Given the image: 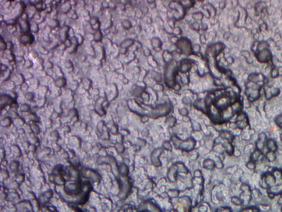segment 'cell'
<instances>
[{
  "mask_svg": "<svg viewBox=\"0 0 282 212\" xmlns=\"http://www.w3.org/2000/svg\"><path fill=\"white\" fill-rule=\"evenodd\" d=\"M260 186L265 190L271 198L282 195V170L273 168L261 177Z\"/></svg>",
  "mask_w": 282,
  "mask_h": 212,
  "instance_id": "1",
  "label": "cell"
},
{
  "mask_svg": "<svg viewBox=\"0 0 282 212\" xmlns=\"http://www.w3.org/2000/svg\"><path fill=\"white\" fill-rule=\"evenodd\" d=\"M176 71V66L175 62L174 61L170 62L165 70V79H166L167 85L169 87H172L174 85Z\"/></svg>",
  "mask_w": 282,
  "mask_h": 212,
  "instance_id": "2",
  "label": "cell"
},
{
  "mask_svg": "<svg viewBox=\"0 0 282 212\" xmlns=\"http://www.w3.org/2000/svg\"><path fill=\"white\" fill-rule=\"evenodd\" d=\"M241 190L242 192L241 196L242 203H244L245 204H248L251 198V190L250 187L247 183H244L242 185Z\"/></svg>",
  "mask_w": 282,
  "mask_h": 212,
  "instance_id": "3",
  "label": "cell"
},
{
  "mask_svg": "<svg viewBox=\"0 0 282 212\" xmlns=\"http://www.w3.org/2000/svg\"><path fill=\"white\" fill-rule=\"evenodd\" d=\"M177 46L184 54L187 55L191 54L192 51L191 44L187 39H184L182 38L180 40H179L177 42Z\"/></svg>",
  "mask_w": 282,
  "mask_h": 212,
  "instance_id": "4",
  "label": "cell"
},
{
  "mask_svg": "<svg viewBox=\"0 0 282 212\" xmlns=\"http://www.w3.org/2000/svg\"><path fill=\"white\" fill-rule=\"evenodd\" d=\"M267 137L265 133H261L258 135V139L255 143V149L263 151V149L266 146Z\"/></svg>",
  "mask_w": 282,
  "mask_h": 212,
  "instance_id": "5",
  "label": "cell"
},
{
  "mask_svg": "<svg viewBox=\"0 0 282 212\" xmlns=\"http://www.w3.org/2000/svg\"><path fill=\"white\" fill-rule=\"evenodd\" d=\"M181 142V144L176 145V146H177L178 149H182L183 150L190 151L192 150L195 144V142L192 139H190L184 142Z\"/></svg>",
  "mask_w": 282,
  "mask_h": 212,
  "instance_id": "6",
  "label": "cell"
},
{
  "mask_svg": "<svg viewBox=\"0 0 282 212\" xmlns=\"http://www.w3.org/2000/svg\"><path fill=\"white\" fill-rule=\"evenodd\" d=\"M265 158V155L263 153V151L259 150L258 149H255L251 155L250 156V160L256 162L257 161H261Z\"/></svg>",
  "mask_w": 282,
  "mask_h": 212,
  "instance_id": "7",
  "label": "cell"
},
{
  "mask_svg": "<svg viewBox=\"0 0 282 212\" xmlns=\"http://www.w3.org/2000/svg\"><path fill=\"white\" fill-rule=\"evenodd\" d=\"M266 147L268 151L276 153L278 150V146L277 142L273 139H268L267 140L266 143Z\"/></svg>",
  "mask_w": 282,
  "mask_h": 212,
  "instance_id": "8",
  "label": "cell"
},
{
  "mask_svg": "<svg viewBox=\"0 0 282 212\" xmlns=\"http://www.w3.org/2000/svg\"><path fill=\"white\" fill-rule=\"evenodd\" d=\"M237 125L238 128L241 129H245L247 126V121L246 118V116H245L244 114H240L239 117L238 118Z\"/></svg>",
  "mask_w": 282,
  "mask_h": 212,
  "instance_id": "9",
  "label": "cell"
},
{
  "mask_svg": "<svg viewBox=\"0 0 282 212\" xmlns=\"http://www.w3.org/2000/svg\"><path fill=\"white\" fill-rule=\"evenodd\" d=\"M265 158L269 162H272V161H274L275 159L276 158V153H273V152L267 151V153L265 155Z\"/></svg>",
  "mask_w": 282,
  "mask_h": 212,
  "instance_id": "10",
  "label": "cell"
},
{
  "mask_svg": "<svg viewBox=\"0 0 282 212\" xmlns=\"http://www.w3.org/2000/svg\"><path fill=\"white\" fill-rule=\"evenodd\" d=\"M180 67H181L180 70H181V72L186 73L188 70L190 69V65L188 62H186V63H184Z\"/></svg>",
  "mask_w": 282,
  "mask_h": 212,
  "instance_id": "11",
  "label": "cell"
},
{
  "mask_svg": "<svg viewBox=\"0 0 282 212\" xmlns=\"http://www.w3.org/2000/svg\"><path fill=\"white\" fill-rule=\"evenodd\" d=\"M231 201H232V202L234 203V204L237 205V206H240L242 204V202L241 199L240 198H239L238 197H233L232 199H231Z\"/></svg>",
  "mask_w": 282,
  "mask_h": 212,
  "instance_id": "12",
  "label": "cell"
},
{
  "mask_svg": "<svg viewBox=\"0 0 282 212\" xmlns=\"http://www.w3.org/2000/svg\"><path fill=\"white\" fill-rule=\"evenodd\" d=\"M246 167L249 169L254 170L255 169L256 167V162L250 160L246 164Z\"/></svg>",
  "mask_w": 282,
  "mask_h": 212,
  "instance_id": "13",
  "label": "cell"
},
{
  "mask_svg": "<svg viewBox=\"0 0 282 212\" xmlns=\"http://www.w3.org/2000/svg\"><path fill=\"white\" fill-rule=\"evenodd\" d=\"M275 122L278 126H280V128H282V114L278 116L277 118H276Z\"/></svg>",
  "mask_w": 282,
  "mask_h": 212,
  "instance_id": "14",
  "label": "cell"
},
{
  "mask_svg": "<svg viewBox=\"0 0 282 212\" xmlns=\"http://www.w3.org/2000/svg\"><path fill=\"white\" fill-rule=\"evenodd\" d=\"M194 18L195 19H197V20H200L202 18L203 15L201 13H197V14H195L194 15Z\"/></svg>",
  "mask_w": 282,
  "mask_h": 212,
  "instance_id": "15",
  "label": "cell"
},
{
  "mask_svg": "<svg viewBox=\"0 0 282 212\" xmlns=\"http://www.w3.org/2000/svg\"><path fill=\"white\" fill-rule=\"evenodd\" d=\"M280 140H281L282 141V134L280 135Z\"/></svg>",
  "mask_w": 282,
  "mask_h": 212,
  "instance_id": "16",
  "label": "cell"
},
{
  "mask_svg": "<svg viewBox=\"0 0 282 212\" xmlns=\"http://www.w3.org/2000/svg\"></svg>",
  "mask_w": 282,
  "mask_h": 212,
  "instance_id": "17",
  "label": "cell"
}]
</instances>
